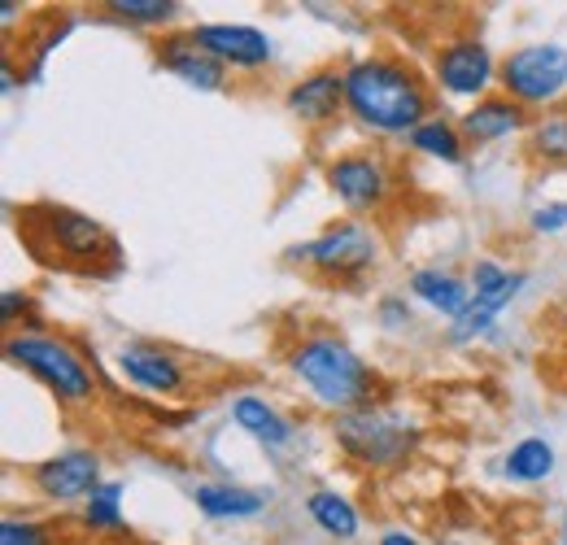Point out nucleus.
<instances>
[{
    "mask_svg": "<svg viewBox=\"0 0 567 545\" xmlns=\"http://www.w3.org/2000/svg\"><path fill=\"white\" fill-rule=\"evenodd\" d=\"M346 105L362 127L402 136L424 127L432 114V92L415 66L398 58H362L346 70Z\"/></svg>",
    "mask_w": 567,
    "mask_h": 545,
    "instance_id": "f257e3e1",
    "label": "nucleus"
},
{
    "mask_svg": "<svg viewBox=\"0 0 567 545\" xmlns=\"http://www.w3.org/2000/svg\"><path fill=\"white\" fill-rule=\"evenodd\" d=\"M288 367L315 393V402L341 410V414L375 402V371L341 337H332V332L306 337V341L288 353Z\"/></svg>",
    "mask_w": 567,
    "mask_h": 545,
    "instance_id": "f03ea898",
    "label": "nucleus"
},
{
    "mask_svg": "<svg viewBox=\"0 0 567 545\" xmlns=\"http://www.w3.org/2000/svg\"><path fill=\"white\" fill-rule=\"evenodd\" d=\"M4 358L18 362V367H27L66 407H87L96 398L92 367L66 341H58V337H44V332H9L4 337Z\"/></svg>",
    "mask_w": 567,
    "mask_h": 545,
    "instance_id": "7ed1b4c3",
    "label": "nucleus"
},
{
    "mask_svg": "<svg viewBox=\"0 0 567 545\" xmlns=\"http://www.w3.org/2000/svg\"><path fill=\"white\" fill-rule=\"evenodd\" d=\"M337 445L362 467H402L420 445V428L380 407L350 410L337 419Z\"/></svg>",
    "mask_w": 567,
    "mask_h": 545,
    "instance_id": "20e7f679",
    "label": "nucleus"
},
{
    "mask_svg": "<svg viewBox=\"0 0 567 545\" xmlns=\"http://www.w3.org/2000/svg\"><path fill=\"white\" fill-rule=\"evenodd\" d=\"M27 227H40L44 245L53 254H62L71 267H96V263L118 258L114 236L92 214L71 209V205H35V209H27Z\"/></svg>",
    "mask_w": 567,
    "mask_h": 545,
    "instance_id": "39448f33",
    "label": "nucleus"
},
{
    "mask_svg": "<svg viewBox=\"0 0 567 545\" xmlns=\"http://www.w3.org/2000/svg\"><path fill=\"white\" fill-rule=\"evenodd\" d=\"M375 254H380V245H375V236H371L367 223H337L323 236L288 249L292 263H306V267L332 275V279H354V275H362L375 263Z\"/></svg>",
    "mask_w": 567,
    "mask_h": 545,
    "instance_id": "423d86ee",
    "label": "nucleus"
},
{
    "mask_svg": "<svg viewBox=\"0 0 567 545\" xmlns=\"http://www.w3.org/2000/svg\"><path fill=\"white\" fill-rule=\"evenodd\" d=\"M502 88L519 105L555 101L567 88V49L564 44H524L502 62Z\"/></svg>",
    "mask_w": 567,
    "mask_h": 545,
    "instance_id": "0eeeda50",
    "label": "nucleus"
},
{
    "mask_svg": "<svg viewBox=\"0 0 567 545\" xmlns=\"http://www.w3.org/2000/svg\"><path fill=\"white\" fill-rule=\"evenodd\" d=\"M519 288H524V275L502 271L497 263L481 258V263L472 267V301H467V310L454 319L450 341H472V337H481V332L494 323L497 310H502Z\"/></svg>",
    "mask_w": 567,
    "mask_h": 545,
    "instance_id": "6e6552de",
    "label": "nucleus"
},
{
    "mask_svg": "<svg viewBox=\"0 0 567 545\" xmlns=\"http://www.w3.org/2000/svg\"><path fill=\"white\" fill-rule=\"evenodd\" d=\"M328 184L350 209H380L393 193V175L371 153H346L328 166Z\"/></svg>",
    "mask_w": 567,
    "mask_h": 545,
    "instance_id": "1a4fd4ad",
    "label": "nucleus"
},
{
    "mask_svg": "<svg viewBox=\"0 0 567 545\" xmlns=\"http://www.w3.org/2000/svg\"><path fill=\"white\" fill-rule=\"evenodd\" d=\"M31 484L40 489V497L49 502H74V497H92L101 489V459L92 450H66L49 463H40L31 472Z\"/></svg>",
    "mask_w": 567,
    "mask_h": 545,
    "instance_id": "9d476101",
    "label": "nucleus"
},
{
    "mask_svg": "<svg viewBox=\"0 0 567 545\" xmlns=\"http://www.w3.org/2000/svg\"><path fill=\"white\" fill-rule=\"evenodd\" d=\"M284 105H288L292 119H301V123H310V127L332 123V119L341 114V105H346V70L341 66L310 70L301 83L288 88Z\"/></svg>",
    "mask_w": 567,
    "mask_h": 545,
    "instance_id": "9b49d317",
    "label": "nucleus"
},
{
    "mask_svg": "<svg viewBox=\"0 0 567 545\" xmlns=\"http://www.w3.org/2000/svg\"><path fill=\"white\" fill-rule=\"evenodd\" d=\"M489 79H494V58L481 40H450L436 53V83L450 96H476L489 88Z\"/></svg>",
    "mask_w": 567,
    "mask_h": 545,
    "instance_id": "f8f14e48",
    "label": "nucleus"
},
{
    "mask_svg": "<svg viewBox=\"0 0 567 545\" xmlns=\"http://www.w3.org/2000/svg\"><path fill=\"white\" fill-rule=\"evenodd\" d=\"M193 40L227 66H267L271 62V40L258 27L206 22V27H193Z\"/></svg>",
    "mask_w": 567,
    "mask_h": 545,
    "instance_id": "ddd939ff",
    "label": "nucleus"
},
{
    "mask_svg": "<svg viewBox=\"0 0 567 545\" xmlns=\"http://www.w3.org/2000/svg\"><path fill=\"white\" fill-rule=\"evenodd\" d=\"M157 62L171 70V74H179L184 83L202 88V92H218L223 88V62L193 40V31L188 35H166L157 44Z\"/></svg>",
    "mask_w": 567,
    "mask_h": 545,
    "instance_id": "4468645a",
    "label": "nucleus"
},
{
    "mask_svg": "<svg viewBox=\"0 0 567 545\" xmlns=\"http://www.w3.org/2000/svg\"><path fill=\"white\" fill-rule=\"evenodd\" d=\"M118 371H123L132 384L148 389V393H179V389H184V367H179V358H171V353L157 349V345H127V349H118Z\"/></svg>",
    "mask_w": 567,
    "mask_h": 545,
    "instance_id": "2eb2a0df",
    "label": "nucleus"
},
{
    "mask_svg": "<svg viewBox=\"0 0 567 545\" xmlns=\"http://www.w3.org/2000/svg\"><path fill=\"white\" fill-rule=\"evenodd\" d=\"M524 123H528V119H524V105H519V101H511V96H485V101H476V105L463 114L458 132H463L467 144H494V140L519 132Z\"/></svg>",
    "mask_w": 567,
    "mask_h": 545,
    "instance_id": "dca6fc26",
    "label": "nucleus"
},
{
    "mask_svg": "<svg viewBox=\"0 0 567 545\" xmlns=\"http://www.w3.org/2000/svg\"><path fill=\"white\" fill-rule=\"evenodd\" d=\"M411 292H415L420 301H427L432 310L454 315V319H458V315L467 310V301H472V288L445 271H415L411 275Z\"/></svg>",
    "mask_w": 567,
    "mask_h": 545,
    "instance_id": "f3484780",
    "label": "nucleus"
},
{
    "mask_svg": "<svg viewBox=\"0 0 567 545\" xmlns=\"http://www.w3.org/2000/svg\"><path fill=\"white\" fill-rule=\"evenodd\" d=\"M306 511H310V520H315L328 537H337V542H354L358 537V511L341 497V493L319 489V493L306 497Z\"/></svg>",
    "mask_w": 567,
    "mask_h": 545,
    "instance_id": "a211bd4d",
    "label": "nucleus"
},
{
    "mask_svg": "<svg viewBox=\"0 0 567 545\" xmlns=\"http://www.w3.org/2000/svg\"><path fill=\"white\" fill-rule=\"evenodd\" d=\"M236 423L249 432V436H258V441H267V445H284V441H292V423L284 419L280 410H271L262 398H236Z\"/></svg>",
    "mask_w": 567,
    "mask_h": 545,
    "instance_id": "6ab92c4d",
    "label": "nucleus"
},
{
    "mask_svg": "<svg viewBox=\"0 0 567 545\" xmlns=\"http://www.w3.org/2000/svg\"><path fill=\"white\" fill-rule=\"evenodd\" d=\"M197 506L214 515V520H236V515H258L267 506L262 493H249V489H231V484H197Z\"/></svg>",
    "mask_w": 567,
    "mask_h": 545,
    "instance_id": "aec40b11",
    "label": "nucleus"
},
{
    "mask_svg": "<svg viewBox=\"0 0 567 545\" xmlns=\"http://www.w3.org/2000/svg\"><path fill=\"white\" fill-rule=\"evenodd\" d=\"M555 472V450L542 441V436H528L519 441L511 454H506V476L524 480V484H537Z\"/></svg>",
    "mask_w": 567,
    "mask_h": 545,
    "instance_id": "412c9836",
    "label": "nucleus"
},
{
    "mask_svg": "<svg viewBox=\"0 0 567 545\" xmlns=\"http://www.w3.org/2000/svg\"><path fill=\"white\" fill-rule=\"evenodd\" d=\"M411 148H420L427 157H441V162H463V132L445 119H427L424 127L411 132Z\"/></svg>",
    "mask_w": 567,
    "mask_h": 545,
    "instance_id": "4be33fe9",
    "label": "nucleus"
},
{
    "mask_svg": "<svg viewBox=\"0 0 567 545\" xmlns=\"http://www.w3.org/2000/svg\"><path fill=\"white\" fill-rule=\"evenodd\" d=\"M83 524L87 528H123V484L118 480H110V484H101L92 497H87V511H83Z\"/></svg>",
    "mask_w": 567,
    "mask_h": 545,
    "instance_id": "5701e85b",
    "label": "nucleus"
},
{
    "mask_svg": "<svg viewBox=\"0 0 567 545\" xmlns=\"http://www.w3.org/2000/svg\"><path fill=\"white\" fill-rule=\"evenodd\" d=\"M105 9L114 18H123V22H148L153 27V22H171L179 4L175 0H110Z\"/></svg>",
    "mask_w": 567,
    "mask_h": 545,
    "instance_id": "b1692460",
    "label": "nucleus"
},
{
    "mask_svg": "<svg viewBox=\"0 0 567 545\" xmlns=\"http://www.w3.org/2000/svg\"><path fill=\"white\" fill-rule=\"evenodd\" d=\"M533 153L546 157V162H567V119L555 114L546 123L533 127Z\"/></svg>",
    "mask_w": 567,
    "mask_h": 545,
    "instance_id": "393cba45",
    "label": "nucleus"
},
{
    "mask_svg": "<svg viewBox=\"0 0 567 545\" xmlns=\"http://www.w3.org/2000/svg\"><path fill=\"white\" fill-rule=\"evenodd\" d=\"M0 545H53V533L27 520H4L0 524Z\"/></svg>",
    "mask_w": 567,
    "mask_h": 545,
    "instance_id": "a878e982",
    "label": "nucleus"
},
{
    "mask_svg": "<svg viewBox=\"0 0 567 545\" xmlns=\"http://www.w3.org/2000/svg\"><path fill=\"white\" fill-rule=\"evenodd\" d=\"M533 227H537V232H564V227H567V205L564 202L542 205V209L533 214Z\"/></svg>",
    "mask_w": 567,
    "mask_h": 545,
    "instance_id": "bb28decb",
    "label": "nucleus"
},
{
    "mask_svg": "<svg viewBox=\"0 0 567 545\" xmlns=\"http://www.w3.org/2000/svg\"><path fill=\"white\" fill-rule=\"evenodd\" d=\"M18 310H27V292L4 288V297H0V315H4V323H13V315H18Z\"/></svg>",
    "mask_w": 567,
    "mask_h": 545,
    "instance_id": "cd10ccee",
    "label": "nucleus"
},
{
    "mask_svg": "<svg viewBox=\"0 0 567 545\" xmlns=\"http://www.w3.org/2000/svg\"><path fill=\"white\" fill-rule=\"evenodd\" d=\"M380 545H415V537H411V533H384Z\"/></svg>",
    "mask_w": 567,
    "mask_h": 545,
    "instance_id": "c85d7f7f",
    "label": "nucleus"
},
{
    "mask_svg": "<svg viewBox=\"0 0 567 545\" xmlns=\"http://www.w3.org/2000/svg\"><path fill=\"white\" fill-rule=\"evenodd\" d=\"M564 545H567V515H564Z\"/></svg>",
    "mask_w": 567,
    "mask_h": 545,
    "instance_id": "c756f323",
    "label": "nucleus"
}]
</instances>
